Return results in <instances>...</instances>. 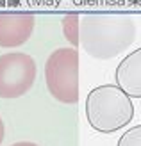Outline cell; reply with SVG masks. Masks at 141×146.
I'll use <instances>...</instances> for the list:
<instances>
[{"label": "cell", "mask_w": 141, "mask_h": 146, "mask_svg": "<svg viewBox=\"0 0 141 146\" xmlns=\"http://www.w3.org/2000/svg\"><path fill=\"white\" fill-rule=\"evenodd\" d=\"M136 39V23L125 14L93 13L80 18L79 45L88 55L107 61L120 55Z\"/></svg>", "instance_id": "1"}, {"label": "cell", "mask_w": 141, "mask_h": 146, "mask_svg": "<svg viewBox=\"0 0 141 146\" xmlns=\"http://www.w3.org/2000/svg\"><path fill=\"white\" fill-rule=\"evenodd\" d=\"M86 118L93 130L113 134L127 127L134 118L132 98L116 84H104L86 96Z\"/></svg>", "instance_id": "2"}, {"label": "cell", "mask_w": 141, "mask_h": 146, "mask_svg": "<svg viewBox=\"0 0 141 146\" xmlns=\"http://www.w3.org/2000/svg\"><path fill=\"white\" fill-rule=\"evenodd\" d=\"M45 84L48 93L61 104L79 100V54L73 46L54 50L45 62Z\"/></svg>", "instance_id": "3"}, {"label": "cell", "mask_w": 141, "mask_h": 146, "mask_svg": "<svg viewBox=\"0 0 141 146\" xmlns=\"http://www.w3.org/2000/svg\"><path fill=\"white\" fill-rule=\"evenodd\" d=\"M36 62L23 52L0 55V98H20L31 91L36 80Z\"/></svg>", "instance_id": "4"}, {"label": "cell", "mask_w": 141, "mask_h": 146, "mask_svg": "<svg viewBox=\"0 0 141 146\" xmlns=\"http://www.w3.org/2000/svg\"><path fill=\"white\" fill-rule=\"evenodd\" d=\"M36 18L31 13H0V48H16L32 36Z\"/></svg>", "instance_id": "5"}, {"label": "cell", "mask_w": 141, "mask_h": 146, "mask_svg": "<svg viewBox=\"0 0 141 146\" xmlns=\"http://www.w3.org/2000/svg\"><path fill=\"white\" fill-rule=\"evenodd\" d=\"M114 78L116 86L122 87L130 98H141V46L122 59Z\"/></svg>", "instance_id": "6"}, {"label": "cell", "mask_w": 141, "mask_h": 146, "mask_svg": "<svg viewBox=\"0 0 141 146\" xmlns=\"http://www.w3.org/2000/svg\"><path fill=\"white\" fill-rule=\"evenodd\" d=\"M63 27H64V36L68 38V41L72 45H79V27H80V21L77 14H70L63 20Z\"/></svg>", "instance_id": "7"}, {"label": "cell", "mask_w": 141, "mask_h": 146, "mask_svg": "<svg viewBox=\"0 0 141 146\" xmlns=\"http://www.w3.org/2000/svg\"><path fill=\"white\" fill-rule=\"evenodd\" d=\"M116 146H141V125L125 130Z\"/></svg>", "instance_id": "8"}, {"label": "cell", "mask_w": 141, "mask_h": 146, "mask_svg": "<svg viewBox=\"0 0 141 146\" xmlns=\"http://www.w3.org/2000/svg\"><path fill=\"white\" fill-rule=\"evenodd\" d=\"M11 146H39V144H36V143H29V141H20V143H14Z\"/></svg>", "instance_id": "9"}, {"label": "cell", "mask_w": 141, "mask_h": 146, "mask_svg": "<svg viewBox=\"0 0 141 146\" xmlns=\"http://www.w3.org/2000/svg\"><path fill=\"white\" fill-rule=\"evenodd\" d=\"M4 134H5V127H4L2 118H0V144H2V141H4Z\"/></svg>", "instance_id": "10"}]
</instances>
